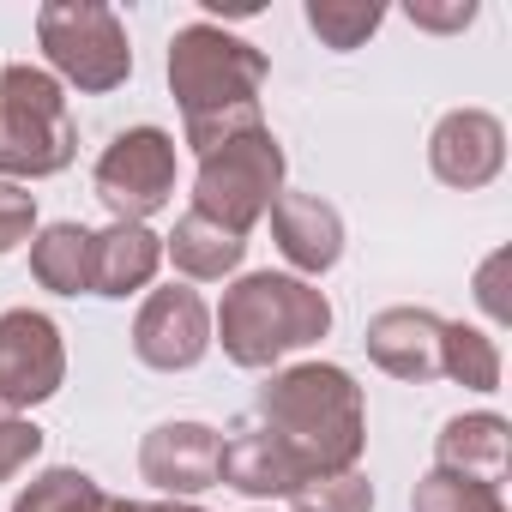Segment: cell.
Wrapping results in <instances>:
<instances>
[{
  "instance_id": "cell-1",
  "label": "cell",
  "mask_w": 512,
  "mask_h": 512,
  "mask_svg": "<svg viewBox=\"0 0 512 512\" xmlns=\"http://www.w3.org/2000/svg\"><path fill=\"white\" fill-rule=\"evenodd\" d=\"M266 73H272V61L260 49L229 37L211 19H193L169 37V91L181 103V133L199 157L247 127H266V115H260Z\"/></svg>"
},
{
  "instance_id": "cell-2",
  "label": "cell",
  "mask_w": 512,
  "mask_h": 512,
  "mask_svg": "<svg viewBox=\"0 0 512 512\" xmlns=\"http://www.w3.org/2000/svg\"><path fill=\"white\" fill-rule=\"evenodd\" d=\"M260 428H272L302 476H338L356 470L368 446V404L350 368L338 362H296L260 386Z\"/></svg>"
},
{
  "instance_id": "cell-3",
  "label": "cell",
  "mask_w": 512,
  "mask_h": 512,
  "mask_svg": "<svg viewBox=\"0 0 512 512\" xmlns=\"http://www.w3.org/2000/svg\"><path fill=\"white\" fill-rule=\"evenodd\" d=\"M211 332L235 368H278L332 332V302L296 272H247L223 290Z\"/></svg>"
},
{
  "instance_id": "cell-4",
  "label": "cell",
  "mask_w": 512,
  "mask_h": 512,
  "mask_svg": "<svg viewBox=\"0 0 512 512\" xmlns=\"http://www.w3.org/2000/svg\"><path fill=\"white\" fill-rule=\"evenodd\" d=\"M79 157V127L67 109V85L49 67L13 61L0 73V175L43 181Z\"/></svg>"
},
{
  "instance_id": "cell-5",
  "label": "cell",
  "mask_w": 512,
  "mask_h": 512,
  "mask_svg": "<svg viewBox=\"0 0 512 512\" xmlns=\"http://www.w3.org/2000/svg\"><path fill=\"white\" fill-rule=\"evenodd\" d=\"M278 193H284V145L272 139V127H247L223 139L217 151L199 157V175H193V211L223 223L241 241L278 205Z\"/></svg>"
},
{
  "instance_id": "cell-6",
  "label": "cell",
  "mask_w": 512,
  "mask_h": 512,
  "mask_svg": "<svg viewBox=\"0 0 512 512\" xmlns=\"http://www.w3.org/2000/svg\"><path fill=\"white\" fill-rule=\"evenodd\" d=\"M37 43L49 55V73L85 97H103V91L127 85V73H133L127 25L103 0H49L37 13Z\"/></svg>"
},
{
  "instance_id": "cell-7",
  "label": "cell",
  "mask_w": 512,
  "mask_h": 512,
  "mask_svg": "<svg viewBox=\"0 0 512 512\" xmlns=\"http://www.w3.org/2000/svg\"><path fill=\"white\" fill-rule=\"evenodd\" d=\"M175 169H181L175 139L163 127H127L103 145V157L91 169V187H97V199L109 205L115 223H145L175 199Z\"/></svg>"
},
{
  "instance_id": "cell-8",
  "label": "cell",
  "mask_w": 512,
  "mask_h": 512,
  "mask_svg": "<svg viewBox=\"0 0 512 512\" xmlns=\"http://www.w3.org/2000/svg\"><path fill=\"white\" fill-rule=\"evenodd\" d=\"M67 380V344L61 326L37 308L0 314V416H25L31 404H49Z\"/></svg>"
},
{
  "instance_id": "cell-9",
  "label": "cell",
  "mask_w": 512,
  "mask_h": 512,
  "mask_svg": "<svg viewBox=\"0 0 512 512\" xmlns=\"http://www.w3.org/2000/svg\"><path fill=\"white\" fill-rule=\"evenodd\" d=\"M211 350V308L199 302V290L169 284L151 290L145 308L133 314V356L157 374H181Z\"/></svg>"
},
{
  "instance_id": "cell-10",
  "label": "cell",
  "mask_w": 512,
  "mask_h": 512,
  "mask_svg": "<svg viewBox=\"0 0 512 512\" xmlns=\"http://www.w3.org/2000/svg\"><path fill=\"white\" fill-rule=\"evenodd\" d=\"M217 452H223V434L211 422H157L139 440V476L169 500H193L217 488Z\"/></svg>"
},
{
  "instance_id": "cell-11",
  "label": "cell",
  "mask_w": 512,
  "mask_h": 512,
  "mask_svg": "<svg viewBox=\"0 0 512 512\" xmlns=\"http://www.w3.org/2000/svg\"><path fill=\"white\" fill-rule=\"evenodd\" d=\"M428 169H434V181H446L458 193L488 187L506 169V127H500V115H488V109L440 115V127L428 133Z\"/></svg>"
},
{
  "instance_id": "cell-12",
  "label": "cell",
  "mask_w": 512,
  "mask_h": 512,
  "mask_svg": "<svg viewBox=\"0 0 512 512\" xmlns=\"http://www.w3.org/2000/svg\"><path fill=\"white\" fill-rule=\"evenodd\" d=\"M440 338H446V320L434 308H380L362 332L374 368H386L404 386L440 380Z\"/></svg>"
},
{
  "instance_id": "cell-13",
  "label": "cell",
  "mask_w": 512,
  "mask_h": 512,
  "mask_svg": "<svg viewBox=\"0 0 512 512\" xmlns=\"http://www.w3.org/2000/svg\"><path fill=\"white\" fill-rule=\"evenodd\" d=\"M272 217V235H278V253L296 266V278H326L338 260H344V217L332 199L320 193H278V205L266 211Z\"/></svg>"
},
{
  "instance_id": "cell-14",
  "label": "cell",
  "mask_w": 512,
  "mask_h": 512,
  "mask_svg": "<svg viewBox=\"0 0 512 512\" xmlns=\"http://www.w3.org/2000/svg\"><path fill=\"white\" fill-rule=\"evenodd\" d=\"M434 470L482 482V488H506V476H512V428H506V416H494V410L452 416L440 428V440H434Z\"/></svg>"
},
{
  "instance_id": "cell-15",
  "label": "cell",
  "mask_w": 512,
  "mask_h": 512,
  "mask_svg": "<svg viewBox=\"0 0 512 512\" xmlns=\"http://www.w3.org/2000/svg\"><path fill=\"white\" fill-rule=\"evenodd\" d=\"M217 482H229V488H241L253 500H272V494L290 500L296 482H308V476H302V464L290 458V446L272 428H235L223 440V452H217Z\"/></svg>"
},
{
  "instance_id": "cell-16",
  "label": "cell",
  "mask_w": 512,
  "mask_h": 512,
  "mask_svg": "<svg viewBox=\"0 0 512 512\" xmlns=\"http://www.w3.org/2000/svg\"><path fill=\"white\" fill-rule=\"evenodd\" d=\"M163 266V235H151L145 223H109L91 229V296H133L157 278Z\"/></svg>"
},
{
  "instance_id": "cell-17",
  "label": "cell",
  "mask_w": 512,
  "mask_h": 512,
  "mask_svg": "<svg viewBox=\"0 0 512 512\" xmlns=\"http://www.w3.org/2000/svg\"><path fill=\"white\" fill-rule=\"evenodd\" d=\"M163 253L175 260V272H181V278H193V284H217V278H229V272L241 266L247 241H241V235H229L223 223H211V217L187 211V217L175 223V235H163Z\"/></svg>"
},
{
  "instance_id": "cell-18",
  "label": "cell",
  "mask_w": 512,
  "mask_h": 512,
  "mask_svg": "<svg viewBox=\"0 0 512 512\" xmlns=\"http://www.w3.org/2000/svg\"><path fill=\"white\" fill-rule=\"evenodd\" d=\"M31 278L55 296H91V229L49 223L31 235Z\"/></svg>"
},
{
  "instance_id": "cell-19",
  "label": "cell",
  "mask_w": 512,
  "mask_h": 512,
  "mask_svg": "<svg viewBox=\"0 0 512 512\" xmlns=\"http://www.w3.org/2000/svg\"><path fill=\"white\" fill-rule=\"evenodd\" d=\"M440 374L470 386V392H500V344L482 332V326H464V320H446V338H440Z\"/></svg>"
},
{
  "instance_id": "cell-20",
  "label": "cell",
  "mask_w": 512,
  "mask_h": 512,
  "mask_svg": "<svg viewBox=\"0 0 512 512\" xmlns=\"http://www.w3.org/2000/svg\"><path fill=\"white\" fill-rule=\"evenodd\" d=\"M103 506H109L103 482L73 470V464H55V470L31 476L19 488V500H13V512H103Z\"/></svg>"
},
{
  "instance_id": "cell-21",
  "label": "cell",
  "mask_w": 512,
  "mask_h": 512,
  "mask_svg": "<svg viewBox=\"0 0 512 512\" xmlns=\"http://www.w3.org/2000/svg\"><path fill=\"white\" fill-rule=\"evenodd\" d=\"M302 19H308V31L332 55H350V49H362L386 25V7H380V0H308Z\"/></svg>"
},
{
  "instance_id": "cell-22",
  "label": "cell",
  "mask_w": 512,
  "mask_h": 512,
  "mask_svg": "<svg viewBox=\"0 0 512 512\" xmlns=\"http://www.w3.org/2000/svg\"><path fill=\"white\" fill-rule=\"evenodd\" d=\"M410 512H506V488H482V482L428 470L410 494Z\"/></svg>"
},
{
  "instance_id": "cell-23",
  "label": "cell",
  "mask_w": 512,
  "mask_h": 512,
  "mask_svg": "<svg viewBox=\"0 0 512 512\" xmlns=\"http://www.w3.org/2000/svg\"><path fill=\"white\" fill-rule=\"evenodd\" d=\"M296 512H374V482L362 470H338V476H308L290 494Z\"/></svg>"
},
{
  "instance_id": "cell-24",
  "label": "cell",
  "mask_w": 512,
  "mask_h": 512,
  "mask_svg": "<svg viewBox=\"0 0 512 512\" xmlns=\"http://www.w3.org/2000/svg\"><path fill=\"white\" fill-rule=\"evenodd\" d=\"M37 458H43V428L25 416H0V482H13Z\"/></svg>"
},
{
  "instance_id": "cell-25",
  "label": "cell",
  "mask_w": 512,
  "mask_h": 512,
  "mask_svg": "<svg viewBox=\"0 0 512 512\" xmlns=\"http://www.w3.org/2000/svg\"><path fill=\"white\" fill-rule=\"evenodd\" d=\"M31 235H37V193H25L19 181H0V253H13Z\"/></svg>"
},
{
  "instance_id": "cell-26",
  "label": "cell",
  "mask_w": 512,
  "mask_h": 512,
  "mask_svg": "<svg viewBox=\"0 0 512 512\" xmlns=\"http://www.w3.org/2000/svg\"><path fill=\"white\" fill-rule=\"evenodd\" d=\"M476 13H482L476 0H410V7H404V19L416 31H470Z\"/></svg>"
},
{
  "instance_id": "cell-27",
  "label": "cell",
  "mask_w": 512,
  "mask_h": 512,
  "mask_svg": "<svg viewBox=\"0 0 512 512\" xmlns=\"http://www.w3.org/2000/svg\"><path fill=\"white\" fill-rule=\"evenodd\" d=\"M506 266H512V253H506V247L488 253V260L476 266V302H482V314H488L494 326H512V302H506V290H500Z\"/></svg>"
},
{
  "instance_id": "cell-28",
  "label": "cell",
  "mask_w": 512,
  "mask_h": 512,
  "mask_svg": "<svg viewBox=\"0 0 512 512\" xmlns=\"http://www.w3.org/2000/svg\"><path fill=\"white\" fill-rule=\"evenodd\" d=\"M103 512H205L193 500H109Z\"/></svg>"
}]
</instances>
